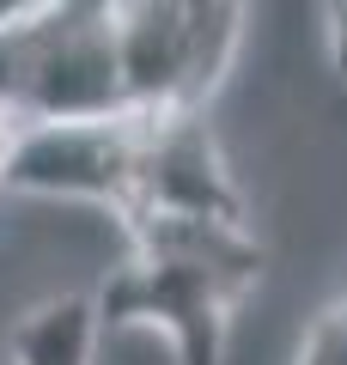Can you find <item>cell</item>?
<instances>
[{
  "label": "cell",
  "instance_id": "1",
  "mask_svg": "<svg viewBox=\"0 0 347 365\" xmlns=\"http://www.w3.org/2000/svg\"><path fill=\"white\" fill-rule=\"evenodd\" d=\"M0 189L98 201L122 225L146 213L244 225V195L219 158L207 110H116L86 122L13 128L0 153Z\"/></svg>",
  "mask_w": 347,
  "mask_h": 365
},
{
  "label": "cell",
  "instance_id": "2",
  "mask_svg": "<svg viewBox=\"0 0 347 365\" xmlns=\"http://www.w3.org/2000/svg\"><path fill=\"white\" fill-rule=\"evenodd\" d=\"M129 262L91 292L104 329H159L177 365H219L231 311L256 292L262 250L244 225L195 220V213H146L122 225Z\"/></svg>",
  "mask_w": 347,
  "mask_h": 365
},
{
  "label": "cell",
  "instance_id": "3",
  "mask_svg": "<svg viewBox=\"0 0 347 365\" xmlns=\"http://www.w3.org/2000/svg\"><path fill=\"white\" fill-rule=\"evenodd\" d=\"M91 347H98L91 292H61V299L31 304L6 335L13 365H91Z\"/></svg>",
  "mask_w": 347,
  "mask_h": 365
},
{
  "label": "cell",
  "instance_id": "4",
  "mask_svg": "<svg viewBox=\"0 0 347 365\" xmlns=\"http://www.w3.org/2000/svg\"><path fill=\"white\" fill-rule=\"evenodd\" d=\"M293 365H347V299H335L317 317V329L305 335V347H298Z\"/></svg>",
  "mask_w": 347,
  "mask_h": 365
}]
</instances>
